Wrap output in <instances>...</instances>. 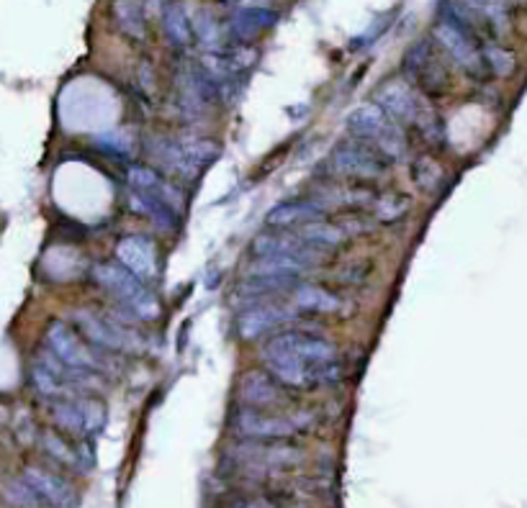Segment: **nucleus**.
<instances>
[{
  "label": "nucleus",
  "instance_id": "1",
  "mask_svg": "<svg viewBox=\"0 0 527 508\" xmlns=\"http://www.w3.org/2000/svg\"><path fill=\"white\" fill-rule=\"evenodd\" d=\"M376 103L389 113L391 118H396L404 129H410L417 136H422L428 144L443 147L445 139V126L440 121V116L430 106V98L419 93L414 85H410L404 77L386 80L378 90H376Z\"/></svg>",
  "mask_w": 527,
  "mask_h": 508
},
{
  "label": "nucleus",
  "instance_id": "2",
  "mask_svg": "<svg viewBox=\"0 0 527 508\" xmlns=\"http://www.w3.org/2000/svg\"><path fill=\"white\" fill-rule=\"evenodd\" d=\"M93 280L100 290H106L114 301L132 316L142 321H155L162 308L152 293V288L137 275H132L124 264L118 263H100L93 267Z\"/></svg>",
  "mask_w": 527,
  "mask_h": 508
},
{
  "label": "nucleus",
  "instance_id": "3",
  "mask_svg": "<svg viewBox=\"0 0 527 508\" xmlns=\"http://www.w3.org/2000/svg\"><path fill=\"white\" fill-rule=\"evenodd\" d=\"M150 154L165 172L180 180H194L206 165H212L221 154V147L212 139L201 136H157L150 142Z\"/></svg>",
  "mask_w": 527,
  "mask_h": 508
},
{
  "label": "nucleus",
  "instance_id": "4",
  "mask_svg": "<svg viewBox=\"0 0 527 508\" xmlns=\"http://www.w3.org/2000/svg\"><path fill=\"white\" fill-rule=\"evenodd\" d=\"M348 132L352 136H360L366 142H371L378 151H384L391 162L407 159L410 154V139H407V129L391 118L389 113L384 111L376 100L373 103H363L348 116Z\"/></svg>",
  "mask_w": 527,
  "mask_h": 508
},
{
  "label": "nucleus",
  "instance_id": "5",
  "mask_svg": "<svg viewBox=\"0 0 527 508\" xmlns=\"http://www.w3.org/2000/svg\"><path fill=\"white\" fill-rule=\"evenodd\" d=\"M440 52L443 49L435 39H419L407 49L402 62L404 80L430 100L443 98L450 90V70Z\"/></svg>",
  "mask_w": 527,
  "mask_h": 508
},
{
  "label": "nucleus",
  "instance_id": "6",
  "mask_svg": "<svg viewBox=\"0 0 527 508\" xmlns=\"http://www.w3.org/2000/svg\"><path fill=\"white\" fill-rule=\"evenodd\" d=\"M78 331L88 339L96 349L111 355V352H142L144 339L129 323H121L117 314H98L91 308H80L73 314Z\"/></svg>",
  "mask_w": 527,
  "mask_h": 508
},
{
  "label": "nucleus",
  "instance_id": "7",
  "mask_svg": "<svg viewBox=\"0 0 527 508\" xmlns=\"http://www.w3.org/2000/svg\"><path fill=\"white\" fill-rule=\"evenodd\" d=\"M432 39L450 56V62L455 67H461L469 77L484 80L488 75L481 39L476 37L471 29H466L463 23L440 13V19L435 21V29H432Z\"/></svg>",
  "mask_w": 527,
  "mask_h": 508
},
{
  "label": "nucleus",
  "instance_id": "8",
  "mask_svg": "<svg viewBox=\"0 0 527 508\" xmlns=\"http://www.w3.org/2000/svg\"><path fill=\"white\" fill-rule=\"evenodd\" d=\"M389 157L384 151H378L371 142L350 136L334 144L330 154V165L337 175L348 177V180H378L386 175L389 169Z\"/></svg>",
  "mask_w": 527,
  "mask_h": 508
},
{
  "label": "nucleus",
  "instance_id": "9",
  "mask_svg": "<svg viewBox=\"0 0 527 508\" xmlns=\"http://www.w3.org/2000/svg\"><path fill=\"white\" fill-rule=\"evenodd\" d=\"M44 341H47V349L73 370H82V373H100L103 370L106 352L96 349L78 329H73L65 321H52L47 326Z\"/></svg>",
  "mask_w": 527,
  "mask_h": 508
},
{
  "label": "nucleus",
  "instance_id": "10",
  "mask_svg": "<svg viewBox=\"0 0 527 508\" xmlns=\"http://www.w3.org/2000/svg\"><path fill=\"white\" fill-rule=\"evenodd\" d=\"M263 355H283L304 365H330L340 359L333 339L314 334V331H298V329H289L268 339L263 347Z\"/></svg>",
  "mask_w": 527,
  "mask_h": 508
},
{
  "label": "nucleus",
  "instance_id": "11",
  "mask_svg": "<svg viewBox=\"0 0 527 508\" xmlns=\"http://www.w3.org/2000/svg\"><path fill=\"white\" fill-rule=\"evenodd\" d=\"M301 421L296 416L275 414V411H260V409H237L232 414V432L239 439H255V442H289L301 434Z\"/></svg>",
  "mask_w": 527,
  "mask_h": 508
},
{
  "label": "nucleus",
  "instance_id": "12",
  "mask_svg": "<svg viewBox=\"0 0 527 508\" xmlns=\"http://www.w3.org/2000/svg\"><path fill=\"white\" fill-rule=\"evenodd\" d=\"M229 457L239 468H250V470H286V468H296L301 462V452L291 444L255 442V439L239 442Z\"/></svg>",
  "mask_w": 527,
  "mask_h": 508
},
{
  "label": "nucleus",
  "instance_id": "13",
  "mask_svg": "<svg viewBox=\"0 0 527 508\" xmlns=\"http://www.w3.org/2000/svg\"><path fill=\"white\" fill-rule=\"evenodd\" d=\"M253 254L255 257H291L309 267H316L322 264V260L330 257V252L309 245L298 231H283V228H275L273 234L255 237Z\"/></svg>",
  "mask_w": 527,
  "mask_h": 508
},
{
  "label": "nucleus",
  "instance_id": "14",
  "mask_svg": "<svg viewBox=\"0 0 527 508\" xmlns=\"http://www.w3.org/2000/svg\"><path fill=\"white\" fill-rule=\"evenodd\" d=\"M289 391L291 388H286L268 367L247 370L245 375L239 377V385H237L239 400L247 409H260V411H273L278 406H286Z\"/></svg>",
  "mask_w": 527,
  "mask_h": 508
},
{
  "label": "nucleus",
  "instance_id": "15",
  "mask_svg": "<svg viewBox=\"0 0 527 508\" xmlns=\"http://www.w3.org/2000/svg\"><path fill=\"white\" fill-rule=\"evenodd\" d=\"M278 19L281 13L265 3H239L232 8L224 29H227V37L235 44H253L255 39L271 31Z\"/></svg>",
  "mask_w": 527,
  "mask_h": 508
},
{
  "label": "nucleus",
  "instance_id": "16",
  "mask_svg": "<svg viewBox=\"0 0 527 508\" xmlns=\"http://www.w3.org/2000/svg\"><path fill=\"white\" fill-rule=\"evenodd\" d=\"M304 314L293 306V303H283V306H278V303H257L253 308H247L239 319H237V331H239V337L247 339V341H253V339L265 337L268 331H273L278 329L281 323H289V321L301 319Z\"/></svg>",
  "mask_w": 527,
  "mask_h": 508
},
{
  "label": "nucleus",
  "instance_id": "17",
  "mask_svg": "<svg viewBox=\"0 0 527 508\" xmlns=\"http://www.w3.org/2000/svg\"><path fill=\"white\" fill-rule=\"evenodd\" d=\"M117 263L124 264L132 275L147 285L160 278V260H157V246L142 237V234H129L118 239L117 245Z\"/></svg>",
  "mask_w": 527,
  "mask_h": 508
},
{
  "label": "nucleus",
  "instance_id": "18",
  "mask_svg": "<svg viewBox=\"0 0 527 508\" xmlns=\"http://www.w3.org/2000/svg\"><path fill=\"white\" fill-rule=\"evenodd\" d=\"M21 478L39 493V498L47 506L75 508L80 504V495L75 486L67 478L57 475V472L44 470V468H37V465H29Z\"/></svg>",
  "mask_w": 527,
  "mask_h": 508
},
{
  "label": "nucleus",
  "instance_id": "19",
  "mask_svg": "<svg viewBox=\"0 0 527 508\" xmlns=\"http://www.w3.org/2000/svg\"><path fill=\"white\" fill-rule=\"evenodd\" d=\"M324 216H327V206L319 201H286V203H278L268 211L265 224L271 228L289 231V228H301V226L314 224V221H322Z\"/></svg>",
  "mask_w": 527,
  "mask_h": 508
},
{
  "label": "nucleus",
  "instance_id": "20",
  "mask_svg": "<svg viewBox=\"0 0 527 508\" xmlns=\"http://www.w3.org/2000/svg\"><path fill=\"white\" fill-rule=\"evenodd\" d=\"M147 13H150L147 0H111V19L121 31V37L134 44H144L150 39Z\"/></svg>",
  "mask_w": 527,
  "mask_h": 508
},
{
  "label": "nucleus",
  "instance_id": "21",
  "mask_svg": "<svg viewBox=\"0 0 527 508\" xmlns=\"http://www.w3.org/2000/svg\"><path fill=\"white\" fill-rule=\"evenodd\" d=\"M126 177H129V185H132V190L157 195L160 201H165L168 206L176 208L177 213H183V206H186L183 193H180L173 183H168V180H165L155 168H147V165H132Z\"/></svg>",
  "mask_w": 527,
  "mask_h": 508
},
{
  "label": "nucleus",
  "instance_id": "22",
  "mask_svg": "<svg viewBox=\"0 0 527 508\" xmlns=\"http://www.w3.org/2000/svg\"><path fill=\"white\" fill-rule=\"evenodd\" d=\"M41 450L47 452L57 465L62 468H73V470H88L93 465V454L88 450V444L73 447L59 432H41L39 436Z\"/></svg>",
  "mask_w": 527,
  "mask_h": 508
},
{
  "label": "nucleus",
  "instance_id": "23",
  "mask_svg": "<svg viewBox=\"0 0 527 508\" xmlns=\"http://www.w3.org/2000/svg\"><path fill=\"white\" fill-rule=\"evenodd\" d=\"M129 206H132L134 213L144 216V219H150L160 231L173 234V231H177V226H180V213H177L173 206H168L165 201H160L157 195L132 190V193H129Z\"/></svg>",
  "mask_w": 527,
  "mask_h": 508
},
{
  "label": "nucleus",
  "instance_id": "24",
  "mask_svg": "<svg viewBox=\"0 0 527 508\" xmlns=\"http://www.w3.org/2000/svg\"><path fill=\"white\" fill-rule=\"evenodd\" d=\"M160 19H162V31H165V37L168 41L180 49V52H186V49H191V44L195 41L194 34V19L188 16V8L176 0V3H170L162 13H160Z\"/></svg>",
  "mask_w": 527,
  "mask_h": 508
},
{
  "label": "nucleus",
  "instance_id": "25",
  "mask_svg": "<svg viewBox=\"0 0 527 508\" xmlns=\"http://www.w3.org/2000/svg\"><path fill=\"white\" fill-rule=\"evenodd\" d=\"M293 306L301 314H337L342 308V301L334 296L333 290L312 285V282H298L293 288Z\"/></svg>",
  "mask_w": 527,
  "mask_h": 508
},
{
  "label": "nucleus",
  "instance_id": "26",
  "mask_svg": "<svg viewBox=\"0 0 527 508\" xmlns=\"http://www.w3.org/2000/svg\"><path fill=\"white\" fill-rule=\"evenodd\" d=\"M49 416H52L55 426L62 434H70V436H78V439H88L85 436V421H82L78 395L75 398L49 400Z\"/></svg>",
  "mask_w": 527,
  "mask_h": 508
},
{
  "label": "nucleus",
  "instance_id": "27",
  "mask_svg": "<svg viewBox=\"0 0 527 508\" xmlns=\"http://www.w3.org/2000/svg\"><path fill=\"white\" fill-rule=\"evenodd\" d=\"M411 180H414V185L422 190V193H428V195H435V193H440L443 185H445V169L443 165L430 157V154H419V157H414L411 159Z\"/></svg>",
  "mask_w": 527,
  "mask_h": 508
},
{
  "label": "nucleus",
  "instance_id": "28",
  "mask_svg": "<svg viewBox=\"0 0 527 508\" xmlns=\"http://www.w3.org/2000/svg\"><path fill=\"white\" fill-rule=\"evenodd\" d=\"M312 267L291 257H257V263L250 267V278H289L298 280L301 275H307Z\"/></svg>",
  "mask_w": 527,
  "mask_h": 508
},
{
  "label": "nucleus",
  "instance_id": "29",
  "mask_svg": "<svg viewBox=\"0 0 527 508\" xmlns=\"http://www.w3.org/2000/svg\"><path fill=\"white\" fill-rule=\"evenodd\" d=\"M191 19H194L195 41L203 47V52H221L224 49V34H227L224 23L206 8L195 11Z\"/></svg>",
  "mask_w": 527,
  "mask_h": 508
},
{
  "label": "nucleus",
  "instance_id": "30",
  "mask_svg": "<svg viewBox=\"0 0 527 508\" xmlns=\"http://www.w3.org/2000/svg\"><path fill=\"white\" fill-rule=\"evenodd\" d=\"M298 234L314 245L316 249H324V252H333L337 246H342L348 239H350V234H348V228L345 226H337L330 224V221H314V224H307L298 228Z\"/></svg>",
  "mask_w": 527,
  "mask_h": 508
},
{
  "label": "nucleus",
  "instance_id": "31",
  "mask_svg": "<svg viewBox=\"0 0 527 508\" xmlns=\"http://www.w3.org/2000/svg\"><path fill=\"white\" fill-rule=\"evenodd\" d=\"M80 400V411H82V421H85V436H96V434L103 432V426H106V403L96 398V395L85 393L78 395Z\"/></svg>",
  "mask_w": 527,
  "mask_h": 508
},
{
  "label": "nucleus",
  "instance_id": "32",
  "mask_svg": "<svg viewBox=\"0 0 527 508\" xmlns=\"http://www.w3.org/2000/svg\"><path fill=\"white\" fill-rule=\"evenodd\" d=\"M3 493H5V501L11 504V506L16 508H44L47 504L39 498V493L31 488L23 478L19 480H8L5 486H3Z\"/></svg>",
  "mask_w": 527,
  "mask_h": 508
},
{
  "label": "nucleus",
  "instance_id": "33",
  "mask_svg": "<svg viewBox=\"0 0 527 508\" xmlns=\"http://www.w3.org/2000/svg\"><path fill=\"white\" fill-rule=\"evenodd\" d=\"M484 62H487L488 75L507 77L514 73V55L499 44H484Z\"/></svg>",
  "mask_w": 527,
  "mask_h": 508
},
{
  "label": "nucleus",
  "instance_id": "34",
  "mask_svg": "<svg viewBox=\"0 0 527 508\" xmlns=\"http://www.w3.org/2000/svg\"><path fill=\"white\" fill-rule=\"evenodd\" d=\"M407 213H410V198H404V195H384L376 201V216L384 224H396Z\"/></svg>",
  "mask_w": 527,
  "mask_h": 508
},
{
  "label": "nucleus",
  "instance_id": "35",
  "mask_svg": "<svg viewBox=\"0 0 527 508\" xmlns=\"http://www.w3.org/2000/svg\"><path fill=\"white\" fill-rule=\"evenodd\" d=\"M93 142H96V147L100 151H108V154L121 157V159H129V157L134 154V142H132L126 133H118V132L98 133Z\"/></svg>",
  "mask_w": 527,
  "mask_h": 508
},
{
  "label": "nucleus",
  "instance_id": "36",
  "mask_svg": "<svg viewBox=\"0 0 527 508\" xmlns=\"http://www.w3.org/2000/svg\"><path fill=\"white\" fill-rule=\"evenodd\" d=\"M227 508H281L273 495H239L229 501Z\"/></svg>",
  "mask_w": 527,
  "mask_h": 508
},
{
  "label": "nucleus",
  "instance_id": "37",
  "mask_svg": "<svg viewBox=\"0 0 527 508\" xmlns=\"http://www.w3.org/2000/svg\"><path fill=\"white\" fill-rule=\"evenodd\" d=\"M170 3H176V0H147V8H152L157 13H162Z\"/></svg>",
  "mask_w": 527,
  "mask_h": 508
},
{
  "label": "nucleus",
  "instance_id": "38",
  "mask_svg": "<svg viewBox=\"0 0 527 508\" xmlns=\"http://www.w3.org/2000/svg\"><path fill=\"white\" fill-rule=\"evenodd\" d=\"M517 3H527V0H517Z\"/></svg>",
  "mask_w": 527,
  "mask_h": 508
}]
</instances>
